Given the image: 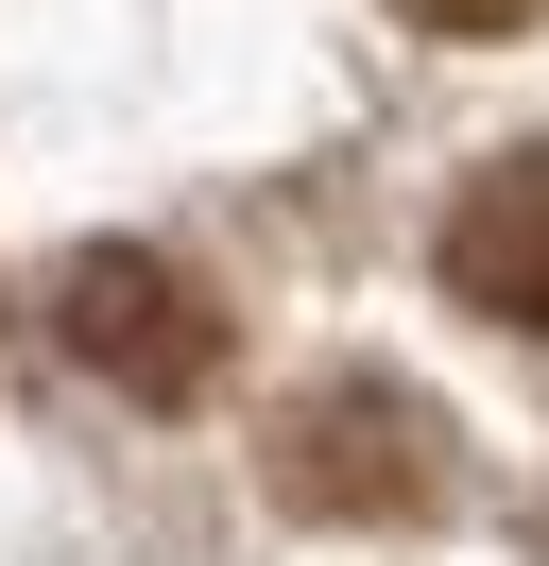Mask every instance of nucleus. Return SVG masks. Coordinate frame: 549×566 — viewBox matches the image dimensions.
<instances>
[{
  "mask_svg": "<svg viewBox=\"0 0 549 566\" xmlns=\"http://www.w3.org/2000/svg\"><path fill=\"white\" fill-rule=\"evenodd\" d=\"M258 463H274V497L292 515H327V532H412V515H446V412L412 378H309L292 412L258 429Z\"/></svg>",
  "mask_w": 549,
  "mask_h": 566,
  "instance_id": "obj_1",
  "label": "nucleus"
},
{
  "mask_svg": "<svg viewBox=\"0 0 549 566\" xmlns=\"http://www.w3.org/2000/svg\"><path fill=\"white\" fill-rule=\"evenodd\" d=\"M52 344L103 395H137V412H189L224 378V292L155 241H86V258H52Z\"/></svg>",
  "mask_w": 549,
  "mask_h": 566,
  "instance_id": "obj_2",
  "label": "nucleus"
},
{
  "mask_svg": "<svg viewBox=\"0 0 549 566\" xmlns=\"http://www.w3.org/2000/svg\"><path fill=\"white\" fill-rule=\"evenodd\" d=\"M446 292H464L480 326H549V138L498 155V172H464V207H446Z\"/></svg>",
  "mask_w": 549,
  "mask_h": 566,
  "instance_id": "obj_3",
  "label": "nucleus"
},
{
  "mask_svg": "<svg viewBox=\"0 0 549 566\" xmlns=\"http://www.w3.org/2000/svg\"><path fill=\"white\" fill-rule=\"evenodd\" d=\"M395 18H412V35H532L549 0H395Z\"/></svg>",
  "mask_w": 549,
  "mask_h": 566,
  "instance_id": "obj_4",
  "label": "nucleus"
}]
</instances>
